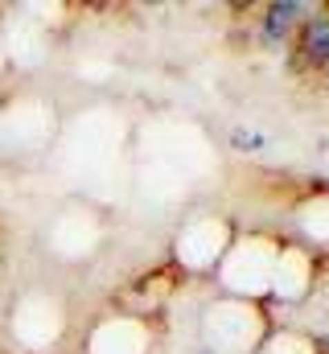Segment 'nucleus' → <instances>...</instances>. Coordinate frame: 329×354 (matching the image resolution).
<instances>
[{
  "label": "nucleus",
  "mask_w": 329,
  "mask_h": 354,
  "mask_svg": "<svg viewBox=\"0 0 329 354\" xmlns=\"http://www.w3.org/2000/svg\"><path fill=\"white\" fill-rule=\"evenodd\" d=\"M301 12H309V4H297V0H276V4H267V8H263V21H259L263 41H284V37L305 21Z\"/></svg>",
  "instance_id": "obj_1"
},
{
  "label": "nucleus",
  "mask_w": 329,
  "mask_h": 354,
  "mask_svg": "<svg viewBox=\"0 0 329 354\" xmlns=\"http://www.w3.org/2000/svg\"><path fill=\"white\" fill-rule=\"evenodd\" d=\"M301 54L313 66H329V17H305L301 21Z\"/></svg>",
  "instance_id": "obj_2"
},
{
  "label": "nucleus",
  "mask_w": 329,
  "mask_h": 354,
  "mask_svg": "<svg viewBox=\"0 0 329 354\" xmlns=\"http://www.w3.org/2000/svg\"><path fill=\"white\" fill-rule=\"evenodd\" d=\"M231 140H235V145H243V153H255V149H263V136H255V132H243V128H235V132H231Z\"/></svg>",
  "instance_id": "obj_3"
}]
</instances>
